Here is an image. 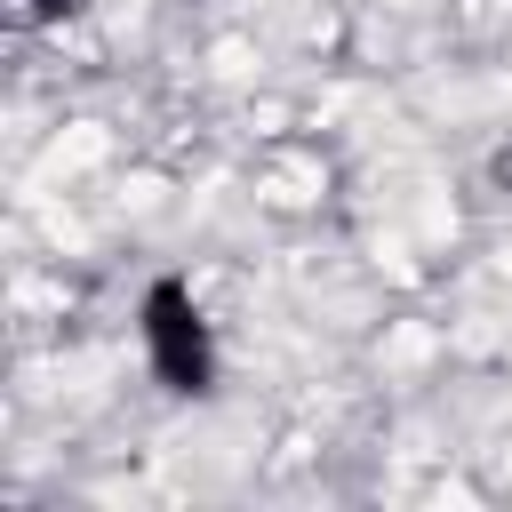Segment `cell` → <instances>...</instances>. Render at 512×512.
Instances as JSON below:
<instances>
[{
	"label": "cell",
	"instance_id": "cell-1",
	"mask_svg": "<svg viewBox=\"0 0 512 512\" xmlns=\"http://www.w3.org/2000/svg\"><path fill=\"white\" fill-rule=\"evenodd\" d=\"M136 344H144L152 384H168V392H208L216 384V328H208V312H200V296L184 280H152L144 288Z\"/></svg>",
	"mask_w": 512,
	"mask_h": 512
}]
</instances>
